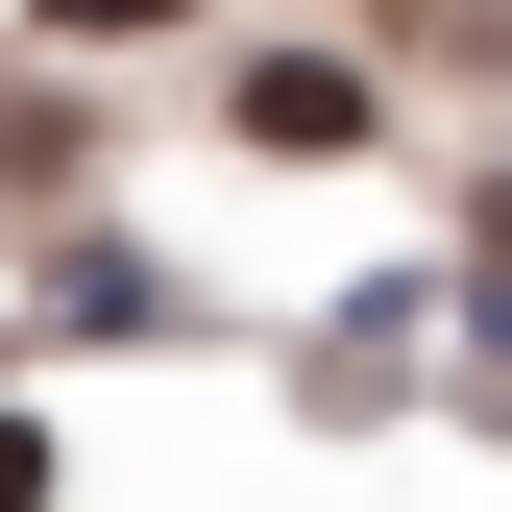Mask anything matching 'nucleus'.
Listing matches in <instances>:
<instances>
[{
    "mask_svg": "<svg viewBox=\"0 0 512 512\" xmlns=\"http://www.w3.org/2000/svg\"><path fill=\"white\" fill-rule=\"evenodd\" d=\"M244 122H269V147H342L366 74H342V49H269V74H244Z\"/></svg>",
    "mask_w": 512,
    "mask_h": 512,
    "instance_id": "1",
    "label": "nucleus"
},
{
    "mask_svg": "<svg viewBox=\"0 0 512 512\" xmlns=\"http://www.w3.org/2000/svg\"><path fill=\"white\" fill-rule=\"evenodd\" d=\"M25 25H74V49H147V25H196V0H25Z\"/></svg>",
    "mask_w": 512,
    "mask_h": 512,
    "instance_id": "2",
    "label": "nucleus"
}]
</instances>
